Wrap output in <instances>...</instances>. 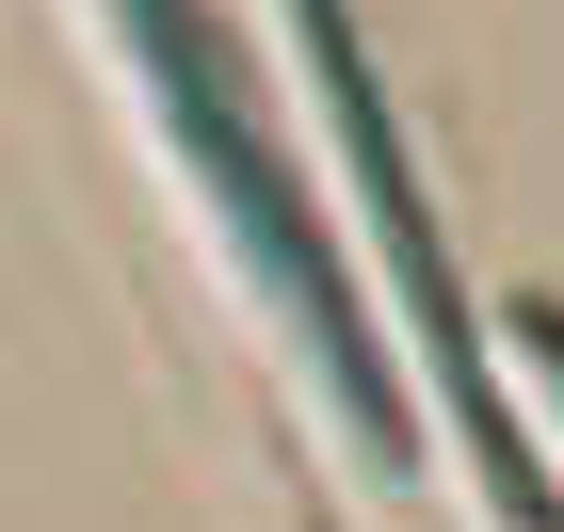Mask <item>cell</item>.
Instances as JSON below:
<instances>
[{
  "instance_id": "1",
  "label": "cell",
  "mask_w": 564,
  "mask_h": 532,
  "mask_svg": "<svg viewBox=\"0 0 564 532\" xmlns=\"http://www.w3.org/2000/svg\"><path fill=\"white\" fill-rule=\"evenodd\" d=\"M97 17H113V65L145 82V113H162V145H177V177H194L210 242L242 259L259 323H291V355L323 371V388H339L355 468H371V485H403V468H420L403 371H388V339H371V307H355L339 242L306 226V177H291V145H274L259 82H242V48L210 33V0H97Z\"/></svg>"
},
{
  "instance_id": "2",
  "label": "cell",
  "mask_w": 564,
  "mask_h": 532,
  "mask_svg": "<svg viewBox=\"0 0 564 532\" xmlns=\"http://www.w3.org/2000/svg\"><path fill=\"white\" fill-rule=\"evenodd\" d=\"M274 17H291V65H306V97H323V130H339L355 194H371V242H388V274H403L388 307H403V339H420V371H435V420H452V452H468L484 517H500V532H564V500L532 485L517 403H500L484 307L452 291V259H435V210H420V177H403V130H388V97H371V65H355V17H339V0H274Z\"/></svg>"
},
{
  "instance_id": "3",
  "label": "cell",
  "mask_w": 564,
  "mask_h": 532,
  "mask_svg": "<svg viewBox=\"0 0 564 532\" xmlns=\"http://www.w3.org/2000/svg\"><path fill=\"white\" fill-rule=\"evenodd\" d=\"M517 339H532V388H549V420H564V307H517Z\"/></svg>"
}]
</instances>
